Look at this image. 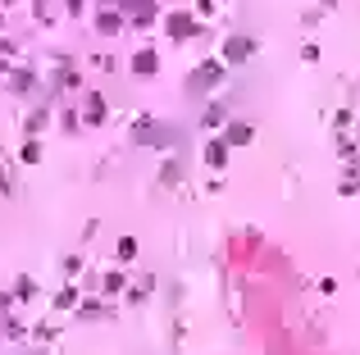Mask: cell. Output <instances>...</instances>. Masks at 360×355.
I'll use <instances>...</instances> for the list:
<instances>
[{
	"label": "cell",
	"mask_w": 360,
	"mask_h": 355,
	"mask_svg": "<svg viewBox=\"0 0 360 355\" xmlns=\"http://www.w3.org/2000/svg\"><path fill=\"white\" fill-rule=\"evenodd\" d=\"M10 301H14L10 291H0V310H10Z\"/></svg>",
	"instance_id": "13"
},
{
	"label": "cell",
	"mask_w": 360,
	"mask_h": 355,
	"mask_svg": "<svg viewBox=\"0 0 360 355\" xmlns=\"http://www.w3.org/2000/svg\"><path fill=\"white\" fill-rule=\"evenodd\" d=\"M219 141H224V146H246V141H251V128H246V123H233Z\"/></svg>",
	"instance_id": "3"
},
{
	"label": "cell",
	"mask_w": 360,
	"mask_h": 355,
	"mask_svg": "<svg viewBox=\"0 0 360 355\" xmlns=\"http://www.w3.org/2000/svg\"><path fill=\"white\" fill-rule=\"evenodd\" d=\"M0 328H5V337H23V323L19 319H0Z\"/></svg>",
	"instance_id": "11"
},
{
	"label": "cell",
	"mask_w": 360,
	"mask_h": 355,
	"mask_svg": "<svg viewBox=\"0 0 360 355\" xmlns=\"http://www.w3.org/2000/svg\"><path fill=\"white\" fill-rule=\"evenodd\" d=\"M10 78V91H28L33 87V73H5Z\"/></svg>",
	"instance_id": "7"
},
{
	"label": "cell",
	"mask_w": 360,
	"mask_h": 355,
	"mask_svg": "<svg viewBox=\"0 0 360 355\" xmlns=\"http://www.w3.org/2000/svg\"><path fill=\"white\" fill-rule=\"evenodd\" d=\"M33 355H46V351H33Z\"/></svg>",
	"instance_id": "16"
},
{
	"label": "cell",
	"mask_w": 360,
	"mask_h": 355,
	"mask_svg": "<svg viewBox=\"0 0 360 355\" xmlns=\"http://www.w3.org/2000/svg\"><path fill=\"white\" fill-rule=\"evenodd\" d=\"M169 37H174V42H183V37H197V23L187 19V14H174V19H169Z\"/></svg>",
	"instance_id": "1"
},
{
	"label": "cell",
	"mask_w": 360,
	"mask_h": 355,
	"mask_svg": "<svg viewBox=\"0 0 360 355\" xmlns=\"http://www.w3.org/2000/svg\"><path fill=\"white\" fill-rule=\"evenodd\" d=\"M42 160V146H37V141H28V146H23V164H37Z\"/></svg>",
	"instance_id": "9"
},
{
	"label": "cell",
	"mask_w": 360,
	"mask_h": 355,
	"mask_svg": "<svg viewBox=\"0 0 360 355\" xmlns=\"http://www.w3.org/2000/svg\"><path fill=\"white\" fill-rule=\"evenodd\" d=\"M33 278H19V287H14V296H19V301H28V296H33Z\"/></svg>",
	"instance_id": "10"
},
{
	"label": "cell",
	"mask_w": 360,
	"mask_h": 355,
	"mask_svg": "<svg viewBox=\"0 0 360 355\" xmlns=\"http://www.w3.org/2000/svg\"><path fill=\"white\" fill-rule=\"evenodd\" d=\"M5 73H10V64H5V60H0V78H5Z\"/></svg>",
	"instance_id": "14"
},
{
	"label": "cell",
	"mask_w": 360,
	"mask_h": 355,
	"mask_svg": "<svg viewBox=\"0 0 360 355\" xmlns=\"http://www.w3.org/2000/svg\"><path fill=\"white\" fill-rule=\"evenodd\" d=\"M155 64H160V60H155V51H137V55H132V73H137V78H151Z\"/></svg>",
	"instance_id": "2"
},
{
	"label": "cell",
	"mask_w": 360,
	"mask_h": 355,
	"mask_svg": "<svg viewBox=\"0 0 360 355\" xmlns=\"http://www.w3.org/2000/svg\"><path fill=\"white\" fill-rule=\"evenodd\" d=\"M105 118V100L100 96H87V123H100Z\"/></svg>",
	"instance_id": "6"
},
{
	"label": "cell",
	"mask_w": 360,
	"mask_h": 355,
	"mask_svg": "<svg viewBox=\"0 0 360 355\" xmlns=\"http://www.w3.org/2000/svg\"><path fill=\"white\" fill-rule=\"evenodd\" d=\"M224 160H228V146H224V141H210V146H206V164H215V169H219Z\"/></svg>",
	"instance_id": "4"
},
{
	"label": "cell",
	"mask_w": 360,
	"mask_h": 355,
	"mask_svg": "<svg viewBox=\"0 0 360 355\" xmlns=\"http://www.w3.org/2000/svg\"><path fill=\"white\" fill-rule=\"evenodd\" d=\"M246 51H251V42H242V37H237V42H228V60H242Z\"/></svg>",
	"instance_id": "8"
},
{
	"label": "cell",
	"mask_w": 360,
	"mask_h": 355,
	"mask_svg": "<svg viewBox=\"0 0 360 355\" xmlns=\"http://www.w3.org/2000/svg\"><path fill=\"white\" fill-rule=\"evenodd\" d=\"M132 255H137V242H132V237H123V242H119V260H132Z\"/></svg>",
	"instance_id": "12"
},
{
	"label": "cell",
	"mask_w": 360,
	"mask_h": 355,
	"mask_svg": "<svg viewBox=\"0 0 360 355\" xmlns=\"http://www.w3.org/2000/svg\"><path fill=\"white\" fill-rule=\"evenodd\" d=\"M96 28H100L105 37H114V33L123 28V19H119V14H100V19H96Z\"/></svg>",
	"instance_id": "5"
},
{
	"label": "cell",
	"mask_w": 360,
	"mask_h": 355,
	"mask_svg": "<svg viewBox=\"0 0 360 355\" xmlns=\"http://www.w3.org/2000/svg\"><path fill=\"white\" fill-rule=\"evenodd\" d=\"M5 5H10V0H5Z\"/></svg>",
	"instance_id": "17"
},
{
	"label": "cell",
	"mask_w": 360,
	"mask_h": 355,
	"mask_svg": "<svg viewBox=\"0 0 360 355\" xmlns=\"http://www.w3.org/2000/svg\"><path fill=\"white\" fill-rule=\"evenodd\" d=\"M0 55H10V42H0Z\"/></svg>",
	"instance_id": "15"
}]
</instances>
